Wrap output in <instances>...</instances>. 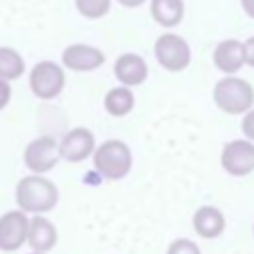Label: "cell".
Masks as SVG:
<instances>
[{"mask_svg":"<svg viewBox=\"0 0 254 254\" xmlns=\"http://www.w3.org/2000/svg\"><path fill=\"white\" fill-rule=\"evenodd\" d=\"M60 200L58 187L42 177V175H28L18 181L16 185V204L24 212L32 214H44L50 212Z\"/></svg>","mask_w":254,"mask_h":254,"instance_id":"cell-1","label":"cell"},{"mask_svg":"<svg viewBox=\"0 0 254 254\" xmlns=\"http://www.w3.org/2000/svg\"><path fill=\"white\" fill-rule=\"evenodd\" d=\"M93 169L107 181H119L129 175L131 165H133V155L127 143L119 139H109L103 141L99 147L93 149L91 153Z\"/></svg>","mask_w":254,"mask_h":254,"instance_id":"cell-2","label":"cell"},{"mask_svg":"<svg viewBox=\"0 0 254 254\" xmlns=\"http://www.w3.org/2000/svg\"><path fill=\"white\" fill-rule=\"evenodd\" d=\"M214 103L220 111L228 115H240L246 113L254 105V89L246 79L234 77L232 73L228 77H222L216 81L212 91Z\"/></svg>","mask_w":254,"mask_h":254,"instance_id":"cell-3","label":"cell"},{"mask_svg":"<svg viewBox=\"0 0 254 254\" xmlns=\"http://www.w3.org/2000/svg\"><path fill=\"white\" fill-rule=\"evenodd\" d=\"M65 85V75L62 65L44 60L36 64L30 71V89L38 99H54L62 93Z\"/></svg>","mask_w":254,"mask_h":254,"instance_id":"cell-4","label":"cell"},{"mask_svg":"<svg viewBox=\"0 0 254 254\" xmlns=\"http://www.w3.org/2000/svg\"><path fill=\"white\" fill-rule=\"evenodd\" d=\"M222 169L232 177H246L254 171V143L250 139H234L222 147Z\"/></svg>","mask_w":254,"mask_h":254,"instance_id":"cell-5","label":"cell"},{"mask_svg":"<svg viewBox=\"0 0 254 254\" xmlns=\"http://www.w3.org/2000/svg\"><path fill=\"white\" fill-rule=\"evenodd\" d=\"M155 58L169 71H183L190 64L189 44L175 34H163L155 42Z\"/></svg>","mask_w":254,"mask_h":254,"instance_id":"cell-6","label":"cell"},{"mask_svg":"<svg viewBox=\"0 0 254 254\" xmlns=\"http://www.w3.org/2000/svg\"><path fill=\"white\" fill-rule=\"evenodd\" d=\"M58 161H60L58 141L50 135H42L30 141L24 149V165L36 175H44L52 171L58 165Z\"/></svg>","mask_w":254,"mask_h":254,"instance_id":"cell-7","label":"cell"},{"mask_svg":"<svg viewBox=\"0 0 254 254\" xmlns=\"http://www.w3.org/2000/svg\"><path fill=\"white\" fill-rule=\"evenodd\" d=\"M93 149H95V137L85 127H73L58 143L60 159H64L67 163H81V161H85L87 157H91Z\"/></svg>","mask_w":254,"mask_h":254,"instance_id":"cell-8","label":"cell"},{"mask_svg":"<svg viewBox=\"0 0 254 254\" xmlns=\"http://www.w3.org/2000/svg\"><path fill=\"white\" fill-rule=\"evenodd\" d=\"M28 216L24 210H8L0 216V250L16 252L24 246L28 234Z\"/></svg>","mask_w":254,"mask_h":254,"instance_id":"cell-9","label":"cell"},{"mask_svg":"<svg viewBox=\"0 0 254 254\" xmlns=\"http://www.w3.org/2000/svg\"><path fill=\"white\" fill-rule=\"evenodd\" d=\"M62 64L71 71H93L105 64V56L95 46L71 44L64 50Z\"/></svg>","mask_w":254,"mask_h":254,"instance_id":"cell-10","label":"cell"},{"mask_svg":"<svg viewBox=\"0 0 254 254\" xmlns=\"http://www.w3.org/2000/svg\"><path fill=\"white\" fill-rule=\"evenodd\" d=\"M26 242L30 244L34 252H50L58 242V230L46 216L34 214L28 220Z\"/></svg>","mask_w":254,"mask_h":254,"instance_id":"cell-11","label":"cell"},{"mask_svg":"<svg viewBox=\"0 0 254 254\" xmlns=\"http://www.w3.org/2000/svg\"><path fill=\"white\" fill-rule=\"evenodd\" d=\"M224 226H226L224 214L216 206L204 204L198 206L196 212L192 214V228L200 238H208V240L218 238L224 232Z\"/></svg>","mask_w":254,"mask_h":254,"instance_id":"cell-12","label":"cell"},{"mask_svg":"<svg viewBox=\"0 0 254 254\" xmlns=\"http://www.w3.org/2000/svg\"><path fill=\"white\" fill-rule=\"evenodd\" d=\"M113 71H115V77L123 85H127V87L141 85L147 79V64L137 54H123V56H119L115 65H113Z\"/></svg>","mask_w":254,"mask_h":254,"instance_id":"cell-13","label":"cell"},{"mask_svg":"<svg viewBox=\"0 0 254 254\" xmlns=\"http://www.w3.org/2000/svg\"><path fill=\"white\" fill-rule=\"evenodd\" d=\"M214 64L224 73H236L244 65V50L238 40H224L214 50Z\"/></svg>","mask_w":254,"mask_h":254,"instance_id":"cell-14","label":"cell"},{"mask_svg":"<svg viewBox=\"0 0 254 254\" xmlns=\"http://www.w3.org/2000/svg\"><path fill=\"white\" fill-rule=\"evenodd\" d=\"M103 105H105V111L113 117H123L127 115L133 105H135V95L133 91L127 87V85H121V87H113L105 93V99H103Z\"/></svg>","mask_w":254,"mask_h":254,"instance_id":"cell-15","label":"cell"},{"mask_svg":"<svg viewBox=\"0 0 254 254\" xmlns=\"http://www.w3.org/2000/svg\"><path fill=\"white\" fill-rule=\"evenodd\" d=\"M151 14H153L155 22L171 28L183 20L185 4H183V0H153L151 2Z\"/></svg>","mask_w":254,"mask_h":254,"instance_id":"cell-16","label":"cell"},{"mask_svg":"<svg viewBox=\"0 0 254 254\" xmlns=\"http://www.w3.org/2000/svg\"><path fill=\"white\" fill-rule=\"evenodd\" d=\"M24 69H26V64L20 52L8 46H0V79H6V81L18 79L22 77Z\"/></svg>","mask_w":254,"mask_h":254,"instance_id":"cell-17","label":"cell"},{"mask_svg":"<svg viewBox=\"0 0 254 254\" xmlns=\"http://www.w3.org/2000/svg\"><path fill=\"white\" fill-rule=\"evenodd\" d=\"M75 8L81 16L95 20V18H101L109 12L111 0H75Z\"/></svg>","mask_w":254,"mask_h":254,"instance_id":"cell-18","label":"cell"},{"mask_svg":"<svg viewBox=\"0 0 254 254\" xmlns=\"http://www.w3.org/2000/svg\"><path fill=\"white\" fill-rule=\"evenodd\" d=\"M167 254H200V248L189 238H177L169 244Z\"/></svg>","mask_w":254,"mask_h":254,"instance_id":"cell-19","label":"cell"},{"mask_svg":"<svg viewBox=\"0 0 254 254\" xmlns=\"http://www.w3.org/2000/svg\"><path fill=\"white\" fill-rule=\"evenodd\" d=\"M242 133L246 135V139H250L254 143V105L244 113L242 119Z\"/></svg>","mask_w":254,"mask_h":254,"instance_id":"cell-20","label":"cell"},{"mask_svg":"<svg viewBox=\"0 0 254 254\" xmlns=\"http://www.w3.org/2000/svg\"><path fill=\"white\" fill-rule=\"evenodd\" d=\"M10 97H12V87H10V81L6 79H0V111L10 103Z\"/></svg>","mask_w":254,"mask_h":254,"instance_id":"cell-21","label":"cell"},{"mask_svg":"<svg viewBox=\"0 0 254 254\" xmlns=\"http://www.w3.org/2000/svg\"><path fill=\"white\" fill-rule=\"evenodd\" d=\"M242 50H244V64H248V65L254 67V36L248 38L242 44Z\"/></svg>","mask_w":254,"mask_h":254,"instance_id":"cell-22","label":"cell"},{"mask_svg":"<svg viewBox=\"0 0 254 254\" xmlns=\"http://www.w3.org/2000/svg\"><path fill=\"white\" fill-rule=\"evenodd\" d=\"M242 8L250 18H254V0H242Z\"/></svg>","mask_w":254,"mask_h":254,"instance_id":"cell-23","label":"cell"},{"mask_svg":"<svg viewBox=\"0 0 254 254\" xmlns=\"http://www.w3.org/2000/svg\"><path fill=\"white\" fill-rule=\"evenodd\" d=\"M119 4H123V6H127V8H137V6H141L145 0H117Z\"/></svg>","mask_w":254,"mask_h":254,"instance_id":"cell-24","label":"cell"},{"mask_svg":"<svg viewBox=\"0 0 254 254\" xmlns=\"http://www.w3.org/2000/svg\"><path fill=\"white\" fill-rule=\"evenodd\" d=\"M32 254H46V252H32Z\"/></svg>","mask_w":254,"mask_h":254,"instance_id":"cell-25","label":"cell"}]
</instances>
